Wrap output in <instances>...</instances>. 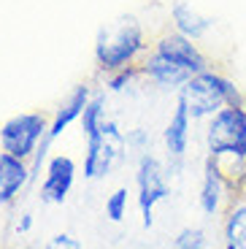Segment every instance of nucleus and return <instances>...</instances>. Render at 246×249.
Instances as JSON below:
<instances>
[{
	"instance_id": "nucleus-1",
	"label": "nucleus",
	"mask_w": 246,
	"mask_h": 249,
	"mask_svg": "<svg viewBox=\"0 0 246 249\" xmlns=\"http://www.w3.org/2000/svg\"><path fill=\"white\" fill-rule=\"evenodd\" d=\"M146 52V33L136 17H119L117 22L103 25L95 36V62L103 73L138 65Z\"/></svg>"
},
{
	"instance_id": "nucleus-2",
	"label": "nucleus",
	"mask_w": 246,
	"mask_h": 249,
	"mask_svg": "<svg viewBox=\"0 0 246 249\" xmlns=\"http://www.w3.org/2000/svg\"><path fill=\"white\" fill-rule=\"evenodd\" d=\"M178 100L187 106L195 122H206L216 111L228 106H244V92L230 76L209 68L203 73H195L184 87L178 89Z\"/></svg>"
},
{
	"instance_id": "nucleus-3",
	"label": "nucleus",
	"mask_w": 246,
	"mask_h": 249,
	"mask_svg": "<svg viewBox=\"0 0 246 249\" xmlns=\"http://www.w3.org/2000/svg\"><path fill=\"white\" fill-rule=\"evenodd\" d=\"M206 155L219 160H246V103L228 106L206 119Z\"/></svg>"
},
{
	"instance_id": "nucleus-4",
	"label": "nucleus",
	"mask_w": 246,
	"mask_h": 249,
	"mask_svg": "<svg viewBox=\"0 0 246 249\" xmlns=\"http://www.w3.org/2000/svg\"><path fill=\"white\" fill-rule=\"evenodd\" d=\"M49 133V119L41 111H22L0 124V152L30 160Z\"/></svg>"
},
{
	"instance_id": "nucleus-5",
	"label": "nucleus",
	"mask_w": 246,
	"mask_h": 249,
	"mask_svg": "<svg viewBox=\"0 0 246 249\" xmlns=\"http://www.w3.org/2000/svg\"><path fill=\"white\" fill-rule=\"evenodd\" d=\"M168 171L160 162V157L152 152H143L136 160V187H138V209H141V225H154V206L171 195V181Z\"/></svg>"
},
{
	"instance_id": "nucleus-6",
	"label": "nucleus",
	"mask_w": 246,
	"mask_h": 249,
	"mask_svg": "<svg viewBox=\"0 0 246 249\" xmlns=\"http://www.w3.org/2000/svg\"><path fill=\"white\" fill-rule=\"evenodd\" d=\"M127 152L124 143V133L119 127L117 119H105L100 136L87 141V152H84V179L95 181V179H105L114 171L119 160Z\"/></svg>"
},
{
	"instance_id": "nucleus-7",
	"label": "nucleus",
	"mask_w": 246,
	"mask_h": 249,
	"mask_svg": "<svg viewBox=\"0 0 246 249\" xmlns=\"http://www.w3.org/2000/svg\"><path fill=\"white\" fill-rule=\"evenodd\" d=\"M152 52L154 54H160V57H165V60L173 62V65H178V68L187 71L190 76L203 73V71L211 68L209 57H206L203 49L197 46V41H190V38L178 36L176 30L162 33V36L152 44Z\"/></svg>"
},
{
	"instance_id": "nucleus-8",
	"label": "nucleus",
	"mask_w": 246,
	"mask_h": 249,
	"mask_svg": "<svg viewBox=\"0 0 246 249\" xmlns=\"http://www.w3.org/2000/svg\"><path fill=\"white\" fill-rule=\"evenodd\" d=\"M192 122H195V119L190 117L187 106L176 98V108H173L171 119H168L165 130H162V143H165V155H168V162H171V171H168V174L171 176H176L178 171H181V165H184V160H187Z\"/></svg>"
},
{
	"instance_id": "nucleus-9",
	"label": "nucleus",
	"mask_w": 246,
	"mask_h": 249,
	"mask_svg": "<svg viewBox=\"0 0 246 249\" xmlns=\"http://www.w3.org/2000/svg\"><path fill=\"white\" fill-rule=\"evenodd\" d=\"M228 176H225V168H222V160L219 157H203V174H200V190H197V206L203 217L214 219L219 217L222 206L228 200Z\"/></svg>"
},
{
	"instance_id": "nucleus-10",
	"label": "nucleus",
	"mask_w": 246,
	"mask_h": 249,
	"mask_svg": "<svg viewBox=\"0 0 246 249\" xmlns=\"http://www.w3.org/2000/svg\"><path fill=\"white\" fill-rule=\"evenodd\" d=\"M76 181V162L68 155H54L46 162V176L41 181L38 198L46 206H62L68 200L70 190Z\"/></svg>"
},
{
	"instance_id": "nucleus-11",
	"label": "nucleus",
	"mask_w": 246,
	"mask_h": 249,
	"mask_svg": "<svg viewBox=\"0 0 246 249\" xmlns=\"http://www.w3.org/2000/svg\"><path fill=\"white\" fill-rule=\"evenodd\" d=\"M89 100H92V89L87 87V84H79V87L70 89V95H68L65 100H62L60 106H57L54 117L49 119V133H46V141L54 143L57 138L62 136V133L68 130L70 124L79 122Z\"/></svg>"
},
{
	"instance_id": "nucleus-12",
	"label": "nucleus",
	"mask_w": 246,
	"mask_h": 249,
	"mask_svg": "<svg viewBox=\"0 0 246 249\" xmlns=\"http://www.w3.org/2000/svg\"><path fill=\"white\" fill-rule=\"evenodd\" d=\"M168 14H171L173 30H176L178 36L190 38V41H200V38H206L209 30L214 27V19H211L209 14L197 11L190 0H173L171 8H168Z\"/></svg>"
},
{
	"instance_id": "nucleus-13",
	"label": "nucleus",
	"mask_w": 246,
	"mask_h": 249,
	"mask_svg": "<svg viewBox=\"0 0 246 249\" xmlns=\"http://www.w3.org/2000/svg\"><path fill=\"white\" fill-rule=\"evenodd\" d=\"M30 184V165L22 157L0 152V206H11L17 195Z\"/></svg>"
},
{
	"instance_id": "nucleus-14",
	"label": "nucleus",
	"mask_w": 246,
	"mask_h": 249,
	"mask_svg": "<svg viewBox=\"0 0 246 249\" xmlns=\"http://www.w3.org/2000/svg\"><path fill=\"white\" fill-rule=\"evenodd\" d=\"M222 249H246V200H233L222 219Z\"/></svg>"
},
{
	"instance_id": "nucleus-15",
	"label": "nucleus",
	"mask_w": 246,
	"mask_h": 249,
	"mask_svg": "<svg viewBox=\"0 0 246 249\" xmlns=\"http://www.w3.org/2000/svg\"><path fill=\"white\" fill-rule=\"evenodd\" d=\"M105 106H108V92L92 95V100L87 103L84 114H81V119H79L81 133H84L87 141L95 138V136H100V130H103V122L108 119V117H105Z\"/></svg>"
},
{
	"instance_id": "nucleus-16",
	"label": "nucleus",
	"mask_w": 246,
	"mask_h": 249,
	"mask_svg": "<svg viewBox=\"0 0 246 249\" xmlns=\"http://www.w3.org/2000/svg\"><path fill=\"white\" fill-rule=\"evenodd\" d=\"M173 247L176 249H209V233L200 225H187V228H181L176 233Z\"/></svg>"
},
{
	"instance_id": "nucleus-17",
	"label": "nucleus",
	"mask_w": 246,
	"mask_h": 249,
	"mask_svg": "<svg viewBox=\"0 0 246 249\" xmlns=\"http://www.w3.org/2000/svg\"><path fill=\"white\" fill-rule=\"evenodd\" d=\"M105 217L111 219V222H122L124 217H127V209H130V190L127 187H117L114 193L105 198Z\"/></svg>"
},
{
	"instance_id": "nucleus-18",
	"label": "nucleus",
	"mask_w": 246,
	"mask_h": 249,
	"mask_svg": "<svg viewBox=\"0 0 246 249\" xmlns=\"http://www.w3.org/2000/svg\"><path fill=\"white\" fill-rule=\"evenodd\" d=\"M141 73V65H130V68L114 71V73H105V92H124L127 87H133V81Z\"/></svg>"
},
{
	"instance_id": "nucleus-19",
	"label": "nucleus",
	"mask_w": 246,
	"mask_h": 249,
	"mask_svg": "<svg viewBox=\"0 0 246 249\" xmlns=\"http://www.w3.org/2000/svg\"><path fill=\"white\" fill-rule=\"evenodd\" d=\"M124 143H127V152H136V155L152 152V138L143 127H133V130L124 133Z\"/></svg>"
},
{
	"instance_id": "nucleus-20",
	"label": "nucleus",
	"mask_w": 246,
	"mask_h": 249,
	"mask_svg": "<svg viewBox=\"0 0 246 249\" xmlns=\"http://www.w3.org/2000/svg\"><path fill=\"white\" fill-rule=\"evenodd\" d=\"M46 249H84V247H81V241L76 236H70V233H57V236L49 238Z\"/></svg>"
},
{
	"instance_id": "nucleus-21",
	"label": "nucleus",
	"mask_w": 246,
	"mask_h": 249,
	"mask_svg": "<svg viewBox=\"0 0 246 249\" xmlns=\"http://www.w3.org/2000/svg\"><path fill=\"white\" fill-rule=\"evenodd\" d=\"M14 231H17L19 236L30 233V231H33V214H30V212H22V214H19V219L14 222Z\"/></svg>"
}]
</instances>
